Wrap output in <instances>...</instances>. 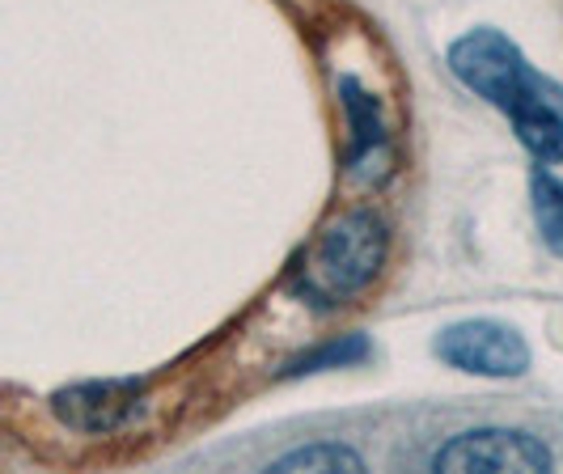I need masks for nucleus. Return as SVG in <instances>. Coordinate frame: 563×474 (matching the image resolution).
Wrapping results in <instances>:
<instances>
[{"mask_svg": "<svg viewBox=\"0 0 563 474\" xmlns=\"http://www.w3.org/2000/svg\"><path fill=\"white\" fill-rule=\"evenodd\" d=\"M450 73L487 107L508 114L512 123L538 111H563V85L542 77L521 47L492 26L466 30L450 43Z\"/></svg>", "mask_w": 563, "mask_h": 474, "instance_id": "obj_1", "label": "nucleus"}, {"mask_svg": "<svg viewBox=\"0 0 563 474\" xmlns=\"http://www.w3.org/2000/svg\"><path fill=\"white\" fill-rule=\"evenodd\" d=\"M390 254V229L373 208H352L318 233L310 251V263L301 272V297L339 306L356 293H365L373 276L382 272Z\"/></svg>", "mask_w": 563, "mask_h": 474, "instance_id": "obj_2", "label": "nucleus"}, {"mask_svg": "<svg viewBox=\"0 0 563 474\" xmlns=\"http://www.w3.org/2000/svg\"><path fill=\"white\" fill-rule=\"evenodd\" d=\"M432 352L441 364L471 377H521L530 368V343L517 327L492 322V318H466L453 322L432 339Z\"/></svg>", "mask_w": 563, "mask_h": 474, "instance_id": "obj_3", "label": "nucleus"}, {"mask_svg": "<svg viewBox=\"0 0 563 474\" xmlns=\"http://www.w3.org/2000/svg\"><path fill=\"white\" fill-rule=\"evenodd\" d=\"M555 466V453L538 441L534 432H521V428H471V432H457L453 441L432 453V471H483V474H500V471H551Z\"/></svg>", "mask_w": 563, "mask_h": 474, "instance_id": "obj_4", "label": "nucleus"}, {"mask_svg": "<svg viewBox=\"0 0 563 474\" xmlns=\"http://www.w3.org/2000/svg\"><path fill=\"white\" fill-rule=\"evenodd\" d=\"M144 403V382L136 377H102V382H77L52 394V416L85 437H111L128 428Z\"/></svg>", "mask_w": 563, "mask_h": 474, "instance_id": "obj_5", "label": "nucleus"}, {"mask_svg": "<svg viewBox=\"0 0 563 474\" xmlns=\"http://www.w3.org/2000/svg\"><path fill=\"white\" fill-rule=\"evenodd\" d=\"M339 102L347 114V169L373 183V169L390 162V132L382 119V102L356 77H339Z\"/></svg>", "mask_w": 563, "mask_h": 474, "instance_id": "obj_6", "label": "nucleus"}, {"mask_svg": "<svg viewBox=\"0 0 563 474\" xmlns=\"http://www.w3.org/2000/svg\"><path fill=\"white\" fill-rule=\"evenodd\" d=\"M368 356H373V343L365 335H339L284 364V377H306V373H327V368H352V364H365Z\"/></svg>", "mask_w": 563, "mask_h": 474, "instance_id": "obj_7", "label": "nucleus"}, {"mask_svg": "<svg viewBox=\"0 0 563 474\" xmlns=\"http://www.w3.org/2000/svg\"><path fill=\"white\" fill-rule=\"evenodd\" d=\"M530 199H534V224L542 242H547V251L563 258V178H555L551 169H534Z\"/></svg>", "mask_w": 563, "mask_h": 474, "instance_id": "obj_8", "label": "nucleus"}, {"mask_svg": "<svg viewBox=\"0 0 563 474\" xmlns=\"http://www.w3.org/2000/svg\"><path fill=\"white\" fill-rule=\"evenodd\" d=\"M272 471H365V458L339 441H313L272 462Z\"/></svg>", "mask_w": 563, "mask_h": 474, "instance_id": "obj_9", "label": "nucleus"}]
</instances>
